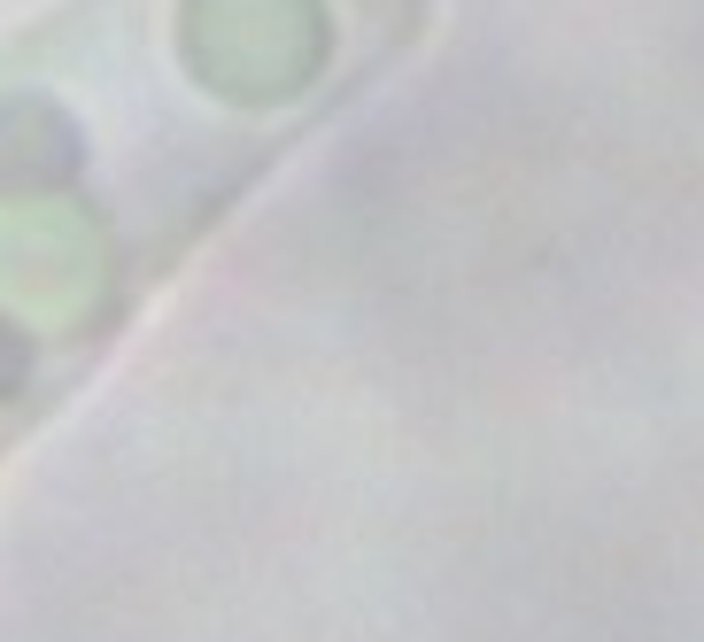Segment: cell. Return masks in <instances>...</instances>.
Masks as SVG:
<instances>
[{"label": "cell", "instance_id": "6da1fadb", "mask_svg": "<svg viewBox=\"0 0 704 642\" xmlns=\"http://www.w3.org/2000/svg\"><path fill=\"white\" fill-rule=\"evenodd\" d=\"M395 31L403 0H62L0 39V449Z\"/></svg>", "mask_w": 704, "mask_h": 642}]
</instances>
